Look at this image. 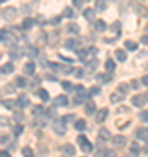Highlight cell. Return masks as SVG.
I'll list each match as a JSON object with an SVG mask.
<instances>
[{
	"mask_svg": "<svg viewBox=\"0 0 148 157\" xmlns=\"http://www.w3.org/2000/svg\"><path fill=\"white\" fill-rule=\"evenodd\" d=\"M9 37V31L7 30H0V40H5Z\"/></svg>",
	"mask_w": 148,
	"mask_h": 157,
	"instance_id": "cell-40",
	"label": "cell"
},
{
	"mask_svg": "<svg viewBox=\"0 0 148 157\" xmlns=\"http://www.w3.org/2000/svg\"><path fill=\"white\" fill-rule=\"evenodd\" d=\"M140 152H141V149H140V145H138V143L134 142V143L131 145V154H133V156H138Z\"/></svg>",
	"mask_w": 148,
	"mask_h": 157,
	"instance_id": "cell-26",
	"label": "cell"
},
{
	"mask_svg": "<svg viewBox=\"0 0 148 157\" xmlns=\"http://www.w3.org/2000/svg\"><path fill=\"white\" fill-rule=\"evenodd\" d=\"M126 47H127L129 51H136V49H138V44H136L134 40H126Z\"/></svg>",
	"mask_w": 148,
	"mask_h": 157,
	"instance_id": "cell-22",
	"label": "cell"
},
{
	"mask_svg": "<svg viewBox=\"0 0 148 157\" xmlns=\"http://www.w3.org/2000/svg\"><path fill=\"white\" fill-rule=\"evenodd\" d=\"M136 138L138 140H148V129H136Z\"/></svg>",
	"mask_w": 148,
	"mask_h": 157,
	"instance_id": "cell-13",
	"label": "cell"
},
{
	"mask_svg": "<svg viewBox=\"0 0 148 157\" xmlns=\"http://www.w3.org/2000/svg\"><path fill=\"white\" fill-rule=\"evenodd\" d=\"M12 72H14V65H12V63H5V65L0 66V73H3V75L12 73Z\"/></svg>",
	"mask_w": 148,
	"mask_h": 157,
	"instance_id": "cell-8",
	"label": "cell"
},
{
	"mask_svg": "<svg viewBox=\"0 0 148 157\" xmlns=\"http://www.w3.org/2000/svg\"><path fill=\"white\" fill-rule=\"evenodd\" d=\"M141 82H143V84H145V86L148 87V75H145V77L141 79Z\"/></svg>",
	"mask_w": 148,
	"mask_h": 157,
	"instance_id": "cell-51",
	"label": "cell"
},
{
	"mask_svg": "<svg viewBox=\"0 0 148 157\" xmlns=\"http://www.w3.org/2000/svg\"><path fill=\"white\" fill-rule=\"evenodd\" d=\"M96 30H98V31H105V30H106V23H105L103 19H98V21H96Z\"/></svg>",
	"mask_w": 148,
	"mask_h": 157,
	"instance_id": "cell-19",
	"label": "cell"
},
{
	"mask_svg": "<svg viewBox=\"0 0 148 157\" xmlns=\"http://www.w3.org/2000/svg\"><path fill=\"white\" fill-rule=\"evenodd\" d=\"M61 119H63L65 122H72V121H75V115H73V114H70V115H63Z\"/></svg>",
	"mask_w": 148,
	"mask_h": 157,
	"instance_id": "cell-36",
	"label": "cell"
},
{
	"mask_svg": "<svg viewBox=\"0 0 148 157\" xmlns=\"http://www.w3.org/2000/svg\"><path fill=\"white\" fill-rule=\"evenodd\" d=\"M63 150H65V154H66V156H75V149H73V147H72V145H65V149H63Z\"/></svg>",
	"mask_w": 148,
	"mask_h": 157,
	"instance_id": "cell-27",
	"label": "cell"
},
{
	"mask_svg": "<svg viewBox=\"0 0 148 157\" xmlns=\"http://www.w3.org/2000/svg\"><path fill=\"white\" fill-rule=\"evenodd\" d=\"M63 87H65L66 91H72V89H73V86H72L70 80H65V82H63Z\"/></svg>",
	"mask_w": 148,
	"mask_h": 157,
	"instance_id": "cell-37",
	"label": "cell"
},
{
	"mask_svg": "<svg viewBox=\"0 0 148 157\" xmlns=\"http://www.w3.org/2000/svg\"><path fill=\"white\" fill-rule=\"evenodd\" d=\"M131 87H134V89H138V87H140V82H138L136 79H133V80H131Z\"/></svg>",
	"mask_w": 148,
	"mask_h": 157,
	"instance_id": "cell-43",
	"label": "cell"
},
{
	"mask_svg": "<svg viewBox=\"0 0 148 157\" xmlns=\"http://www.w3.org/2000/svg\"><path fill=\"white\" fill-rule=\"evenodd\" d=\"M16 103H17V107H19V108H24V107H28V103H30V100H28L26 96H19Z\"/></svg>",
	"mask_w": 148,
	"mask_h": 157,
	"instance_id": "cell-12",
	"label": "cell"
},
{
	"mask_svg": "<svg viewBox=\"0 0 148 157\" xmlns=\"http://www.w3.org/2000/svg\"><path fill=\"white\" fill-rule=\"evenodd\" d=\"M77 142H79V145H80V149H82L84 152H91V150H92V143H91L84 135H79Z\"/></svg>",
	"mask_w": 148,
	"mask_h": 157,
	"instance_id": "cell-2",
	"label": "cell"
},
{
	"mask_svg": "<svg viewBox=\"0 0 148 157\" xmlns=\"http://www.w3.org/2000/svg\"><path fill=\"white\" fill-rule=\"evenodd\" d=\"M115 58H117L119 61H126V59H127V54H126V51L119 49V51H115Z\"/></svg>",
	"mask_w": 148,
	"mask_h": 157,
	"instance_id": "cell-15",
	"label": "cell"
},
{
	"mask_svg": "<svg viewBox=\"0 0 148 157\" xmlns=\"http://www.w3.org/2000/svg\"><path fill=\"white\" fill-rule=\"evenodd\" d=\"M65 45H66L68 49H77V45H79V40H77V38H68V40L65 42Z\"/></svg>",
	"mask_w": 148,
	"mask_h": 157,
	"instance_id": "cell-14",
	"label": "cell"
},
{
	"mask_svg": "<svg viewBox=\"0 0 148 157\" xmlns=\"http://www.w3.org/2000/svg\"><path fill=\"white\" fill-rule=\"evenodd\" d=\"M96 68H98V59H96V58H94V59H89V61H87V70L92 72V70H96Z\"/></svg>",
	"mask_w": 148,
	"mask_h": 157,
	"instance_id": "cell-21",
	"label": "cell"
},
{
	"mask_svg": "<svg viewBox=\"0 0 148 157\" xmlns=\"http://www.w3.org/2000/svg\"><path fill=\"white\" fill-rule=\"evenodd\" d=\"M37 84H40V79H38V77L33 79V86H37Z\"/></svg>",
	"mask_w": 148,
	"mask_h": 157,
	"instance_id": "cell-52",
	"label": "cell"
},
{
	"mask_svg": "<svg viewBox=\"0 0 148 157\" xmlns=\"http://www.w3.org/2000/svg\"><path fill=\"white\" fill-rule=\"evenodd\" d=\"M63 16H66V17H73V10H72L70 7H66V9L63 10Z\"/></svg>",
	"mask_w": 148,
	"mask_h": 157,
	"instance_id": "cell-34",
	"label": "cell"
},
{
	"mask_svg": "<svg viewBox=\"0 0 148 157\" xmlns=\"http://www.w3.org/2000/svg\"><path fill=\"white\" fill-rule=\"evenodd\" d=\"M99 138H101V140H110L112 135L108 133V129H99Z\"/></svg>",
	"mask_w": 148,
	"mask_h": 157,
	"instance_id": "cell-23",
	"label": "cell"
},
{
	"mask_svg": "<svg viewBox=\"0 0 148 157\" xmlns=\"http://www.w3.org/2000/svg\"><path fill=\"white\" fill-rule=\"evenodd\" d=\"M73 73H75V77H79V79H80V77H84V70H82V68L73 70Z\"/></svg>",
	"mask_w": 148,
	"mask_h": 157,
	"instance_id": "cell-39",
	"label": "cell"
},
{
	"mask_svg": "<svg viewBox=\"0 0 148 157\" xmlns=\"http://www.w3.org/2000/svg\"><path fill=\"white\" fill-rule=\"evenodd\" d=\"M112 142H113V145H115V147H124V145L127 143V140H126V136H124V135H117V136H113V138H112Z\"/></svg>",
	"mask_w": 148,
	"mask_h": 157,
	"instance_id": "cell-4",
	"label": "cell"
},
{
	"mask_svg": "<svg viewBox=\"0 0 148 157\" xmlns=\"http://www.w3.org/2000/svg\"><path fill=\"white\" fill-rule=\"evenodd\" d=\"M56 107H65V105H68V98L65 96V94H59V96H56L54 98V101H52Z\"/></svg>",
	"mask_w": 148,
	"mask_h": 157,
	"instance_id": "cell-6",
	"label": "cell"
},
{
	"mask_svg": "<svg viewBox=\"0 0 148 157\" xmlns=\"http://www.w3.org/2000/svg\"><path fill=\"white\" fill-rule=\"evenodd\" d=\"M141 42H143V44H147V45H148V35H145V37L141 38Z\"/></svg>",
	"mask_w": 148,
	"mask_h": 157,
	"instance_id": "cell-53",
	"label": "cell"
},
{
	"mask_svg": "<svg viewBox=\"0 0 148 157\" xmlns=\"http://www.w3.org/2000/svg\"><path fill=\"white\" fill-rule=\"evenodd\" d=\"M21 154H23V157H35V154H33V150H31L30 147H24V149L21 150Z\"/></svg>",
	"mask_w": 148,
	"mask_h": 157,
	"instance_id": "cell-24",
	"label": "cell"
},
{
	"mask_svg": "<svg viewBox=\"0 0 148 157\" xmlns=\"http://www.w3.org/2000/svg\"><path fill=\"white\" fill-rule=\"evenodd\" d=\"M103 156H105V157H115V152H113V150H106Z\"/></svg>",
	"mask_w": 148,
	"mask_h": 157,
	"instance_id": "cell-46",
	"label": "cell"
},
{
	"mask_svg": "<svg viewBox=\"0 0 148 157\" xmlns=\"http://www.w3.org/2000/svg\"><path fill=\"white\" fill-rule=\"evenodd\" d=\"M33 24H35V21L30 19V17H26V19L23 21V30H30V28H33Z\"/></svg>",
	"mask_w": 148,
	"mask_h": 157,
	"instance_id": "cell-17",
	"label": "cell"
},
{
	"mask_svg": "<svg viewBox=\"0 0 148 157\" xmlns=\"http://www.w3.org/2000/svg\"><path fill=\"white\" fill-rule=\"evenodd\" d=\"M96 94H99V87H91L89 89V96H96Z\"/></svg>",
	"mask_w": 148,
	"mask_h": 157,
	"instance_id": "cell-38",
	"label": "cell"
},
{
	"mask_svg": "<svg viewBox=\"0 0 148 157\" xmlns=\"http://www.w3.org/2000/svg\"><path fill=\"white\" fill-rule=\"evenodd\" d=\"M61 19H63L61 16H56V17L52 19V24H59V23H61Z\"/></svg>",
	"mask_w": 148,
	"mask_h": 157,
	"instance_id": "cell-44",
	"label": "cell"
},
{
	"mask_svg": "<svg viewBox=\"0 0 148 157\" xmlns=\"http://www.w3.org/2000/svg\"><path fill=\"white\" fill-rule=\"evenodd\" d=\"M59 58H61V59H63V61H65V63H72V59H70V58H65V56H63V54H59Z\"/></svg>",
	"mask_w": 148,
	"mask_h": 157,
	"instance_id": "cell-49",
	"label": "cell"
},
{
	"mask_svg": "<svg viewBox=\"0 0 148 157\" xmlns=\"http://www.w3.org/2000/svg\"><path fill=\"white\" fill-rule=\"evenodd\" d=\"M0 157H10V154L5 152V150H0Z\"/></svg>",
	"mask_w": 148,
	"mask_h": 157,
	"instance_id": "cell-50",
	"label": "cell"
},
{
	"mask_svg": "<svg viewBox=\"0 0 148 157\" xmlns=\"http://www.w3.org/2000/svg\"><path fill=\"white\" fill-rule=\"evenodd\" d=\"M96 9H98V10H105V9H106V2H105V0H98V2H96Z\"/></svg>",
	"mask_w": 148,
	"mask_h": 157,
	"instance_id": "cell-30",
	"label": "cell"
},
{
	"mask_svg": "<svg viewBox=\"0 0 148 157\" xmlns=\"http://www.w3.org/2000/svg\"><path fill=\"white\" fill-rule=\"evenodd\" d=\"M42 110H44L42 107H35V108H33V114H35V115H37V114H42Z\"/></svg>",
	"mask_w": 148,
	"mask_h": 157,
	"instance_id": "cell-47",
	"label": "cell"
},
{
	"mask_svg": "<svg viewBox=\"0 0 148 157\" xmlns=\"http://www.w3.org/2000/svg\"><path fill=\"white\" fill-rule=\"evenodd\" d=\"M75 128L79 129V131H82V129H85V121H75Z\"/></svg>",
	"mask_w": 148,
	"mask_h": 157,
	"instance_id": "cell-32",
	"label": "cell"
},
{
	"mask_svg": "<svg viewBox=\"0 0 148 157\" xmlns=\"http://www.w3.org/2000/svg\"><path fill=\"white\" fill-rule=\"evenodd\" d=\"M52 129H54V133H56V135L63 136V135L66 133V122H65L63 119H59V121H54V122H52Z\"/></svg>",
	"mask_w": 148,
	"mask_h": 157,
	"instance_id": "cell-1",
	"label": "cell"
},
{
	"mask_svg": "<svg viewBox=\"0 0 148 157\" xmlns=\"http://www.w3.org/2000/svg\"><path fill=\"white\" fill-rule=\"evenodd\" d=\"M12 91H14V86L12 84H7L5 86V93H12Z\"/></svg>",
	"mask_w": 148,
	"mask_h": 157,
	"instance_id": "cell-45",
	"label": "cell"
},
{
	"mask_svg": "<svg viewBox=\"0 0 148 157\" xmlns=\"http://www.w3.org/2000/svg\"><path fill=\"white\" fill-rule=\"evenodd\" d=\"M84 17L89 19V21H92L94 19V9H85L84 10Z\"/></svg>",
	"mask_w": 148,
	"mask_h": 157,
	"instance_id": "cell-18",
	"label": "cell"
},
{
	"mask_svg": "<svg viewBox=\"0 0 148 157\" xmlns=\"http://www.w3.org/2000/svg\"><path fill=\"white\" fill-rule=\"evenodd\" d=\"M105 68H106V72H113V70H115V63H113L112 59H108V61L105 63Z\"/></svg>",
	"mask_w": 148,
	"mask_h": 157,
	"instance_id": "cell-28",
	"label": "cell"
},
{
	"mask_svg": "<svg viewBox=\"0 0 148 157\" xmlns=\"http://www.w3.org/2000/svg\"><path fill=\"white\" fill-rule=\"evenodd\" d=\"M26 84H28V82H26L24 77H17V79H16V86H17V87H24Z\"/></svg>",
	"mask_w": 148,
	"mask_h": 157,
	"instance_id": "cell-29",
	"label": "cell"
},
{
	"mask_svg": "<svg viewBox=\"0 0 148 157\" xmlns=\"http://www.w3.org/2000/svg\"><path fill=\"white\" fill-rule=\"evenodd\" d=\"M145 152H147V154H148V143H147V145H145Z\"/></svg>",
	"mask_w": 148,
	"mask_h": 157,
	"instance_id": "cell-54",
	"label": "cell"
},
{
	"mask_svg": "<svg viewBox=\"0 0 148 157\" xmlns=\"http://www.w3.org/2000/svg\"><path fill=\"white\" fill-rule=\"evenodd\" d=\"M3 107H5V108H12V107H14V101H10V100H5V101H3Z\"/></svg>",
	"mask_w": 148,
	"mask_h": 157,
	"instance_id": "cell-41",
	"label": "cell"
},
{
	"mask_svg": "<svg viewBox=\"0 0 148 157\" xmlns=\"http://www.w3.org/2000/svg\"><path fill=\"white\" fill-rule=\"evenodd\" d=\"M85 112H87L89 115H92V114L96 112V105H94V103H87V105H85Z\"/></svg>",
	"mask_w": 148,
	"mask_h": 157,
	"instance_id": "cell-25",
	"label": "cell"
},
{
	"mask_svg": "<svg viewBox=\"0 0 148 157\" xmlns=\"http://www.w3.org/2000/svg\"><path fill=\"white\" fill-rule=\"evenodd\" d=\"M26 54H28V56H37V54H38V49H37V47H33V45H30V47H28V51H26Z\"/></svg>",
	"mask_w": 148,
	"mask_h": 157,
	"instance_id": "cell-31",
	"label": "cell"
},
{
	"mask_svg": "<svg viewBox=\"0 0 148 157\" xmlns=\"http://www.w3.org/2000/svg\"><path fill=\"white\" fill-rule=\"evenodd\" d=\"M37 96H38L42 101H47V100H49V93H47L45 89H38V91H37Z\"/></svg>",
	"mask_w": 148,
	"mask_h": 157,
	"instance_id": "cell-16",
	"label": "cell"
},
{
	"mask_svg": "<svg viewBox=\"0 0 148 157\" xmlns=\"http://www.w3.org/2000/svg\"><path fill=\"white\" fill-rule=\"evenodd\" d=\"M23 72H24L26 75H33V72H35V63H33V61H28V63L24 65Z\"/></svg>",
	"mask_w": 148,
	"mask_h": 157,
	"instance_id": "cell-10",
	"label": "cell"
},
{
	"mask_svg": "<svg viewBox=\"0 0 148 157\" xmlns=\"http://www.w3.org/2000/svg\"><path fill=\"white\" fill-rule=\"evenodd\" d=\"M21 131H23V128H21V126H16V128H14V131H12V133H14V135H16V136H19V135H21Z\"/></svg>",
	"mask_w": 148,
	"mask_h": 157,
	"instance_id": "cell-42",
	"label": "cell"
},
{
	"mask_svg": "<svg viewBox=\"0 0 148 157\" xmlns=\"http://www.w3.org/2000/svg\"><path fill=\"white\" fill-rule=\"evenodd\" d=\"M16 14H17V10H16L14 7H7V9L3 10V19H9V21H10V19L16 17Z\"/></svg>",
	"mask_w": 148,
	"mask_h": 157,
	"instance_id": "cell-5",
	"label": "cell"
},
{
	"mask_svg": "<svg viewBox=\"0 0 148 157\" xmlns=\"http://www.w3.org/2000/svg\"><path fill=\"white\" fill-rule=\"evenodd\" d=\"M108 117V108H101L96 112V121L98 122H105V119Z\"/></svg>",
	"mask_w": 148,
	"mask_h": 157,
	"instance_id": "cell-7",
	"label": "cell"
},
{
	"mask_svg": "<svg viewBox=\"0 0 148 157\" xmlns=\"http://www.w3.org/2000/svg\"><path fill=\"white\" fill-rule=\"evenodd\" d=\"M96 79H98L101 84H108V82L112 80V75H108V73H98Z\"/></svg>",
	"mask_w": 148,
	"mask_h": 157,
	"instance_id": "cell-11",
	"label": "cell"
},
{
	"mask_svg": "<svg viewBox=\"0 0 148 157\" xmlns=\"http://www.w3.org/2000/svg\"><path fill=\"white\" fill-rule=\"evenodd\" d=\"M140 121H141V122H148V110H143V112L140 114Z\"/></svg>",
	"mask_w": 148,
	"mask_h": 157,
	"instance_id": "cell-33",
	"label": "cell"
},
{
	"mask_svg": "<svg viewBox=\"0 0 148 157\" xmlns=\"http://www.w3.org/2000/svg\"><path fill=\"white\" fill-rule=\"evenodd\" d=\"M72 2H73V5H75V7H80V5L84 3V0H72Z\"/></svg>",
	"mask_w": 148,
	"mask_h": 157,
	"instance_id": "cell-48",
	"label": "cell"
},
{
	"mask_svg": "<svg viewBox=\"0 0 148 157\" xmlns=\"http://www.w3.org/2000/svg\"><path fill=\"white\" fill-rule=\"evenodd\" d=\"M147 103V96L145 94H136L134 98H133V105L134 107H143Z\"/></svg>",
	"mask_w": 148,
	"mask_h": 157,
	"instance_id": "cell-3",
	"label": "cell"
},
{
	"mask_svg": "<svg viewBox=\"0 0 148 157\" xmlns=\"http://www.w3.org/2000/svg\"><path fill=\"white\" fill-rule=\"evenodd\" d=\"M110 101H112V103H122V101H124V94H122L120 91H117V93H113V94L110 96Z\"/></svg>",
	"mask_w": 148,
	"mask_h": 157,
	"instance_id": "cell-9",
	"label": "cell"
},
{
	"mask_svg": "<svg viewBox=\"0 0 148 157\" xmlns=\"http://www.w3.org/2000/svg\"><path fill=\"white\" fill-rule=\"evenodd\" d=\"M0 2H3V0H0Z\"/></svg>",
	"mask_w": 148,
	"mask_h": 157,
	"instance_id": "cell-55",
	"label": "cell"
},
{
	"mask_svg": "<svg viewBox=\"0 0 148 157\" xmlns=\"http://www.w3.org/2000/svg\"><path fill=\"white\" fill-rule=\"evenodd\" d=\"M117 91H120V93H122V94H126V93H127V91H129V89H127V84H120V86H119V87H117Z\"/></svg>",
	"mask_w": 148,
	"mask_h": 157,
	"instance_id": "cell-35",
	"label": "cell"
},
{
	"mask_svg": "<svg viewBox=\"0 0 148 157\" xmlns=\"http://www.w3.org/2000/svg\"><path fill=\"white\" fill-rule=\"evenodd\" d=\"M70 33H80V26L79 24H75V23H72V24H68V28H66Z\"/></svg>",
	"mask_w": 148,
	"mask_h": 157,
	"instance_id": "cell-20",
	"label": "cell"
}]
</instances>
